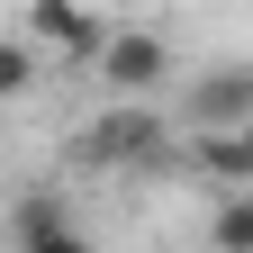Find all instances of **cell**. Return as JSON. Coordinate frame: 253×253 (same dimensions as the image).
Segmentation results:
<instances>
[{"label": "cell", "instance_id": "cell-8", "mask_svg": "<svg viewBox=\"0 0 253 253\" xmlns=\"http://www.w3.org/2000/svg\"><path fill=\"white\" fill-rule=\"evenodd\" d=\"M27 82H37V45H18V37H0V100H18Z\"/></svg>", "mask_w": 253, "mask_h": 253}, {"label": "cell", "instance_id": "cell-6", "mask_svg": "<svg viewBox=\"0 0 253 253\" xmlns=\"http://www.w3.org/2000/svg\"><path fill=\"white\" fill-rule=\"evenodd\" d=\"M9 226H18V253H27V244H45V235H63V208H54V190H27Z\"/></svg>", "mask_w": 253, "mask_h": 253}, {"label": "cell", "instance_id": "cell-7", "mask_svg": "<svg viewBox=\"0 0 253 253\" xmlns=\"http://www.w3.org/2000/svg\"><path fill=\"white\" fill-rule=\"evenodd\" d=\"M208 244H217V253H253V190H244V199H226V208H217V226H208Z\"/></svg>", "mask_w": 253, "mask_h": 253}, {"label": "cell", "instance_id": "cell-3", "mask_svg": "<svg viewBox=\"0 0 253 253\" xmlns=\"http://www.w3.org/2000/svg\"><path fill=\"white\" fill-rule=\"evenodd\" d=\"M190 126H199V136H235V126H253V63H217V73L190 82Z\"/></svg>", "mask_w": 253, "mask_h": 253}, {"label": "cell", "instance_id": "cell-5", "mask_svg": "<svg viewBox=\"0 0 253 253\" xmlns=\"http://www.w3.org/2000/svg\"><path fill=\"white\" fill-rule=\"evenodd\" d=\"M208 181H235V190H253V126H235V136H199V154H190Z\"/></svg>", "mask_w": 253, "mask_h": 253}, {"label": "cell", "instance_id": "cell-4", "mask_svg": "<svg viewBox=\"0 0 253 253\" xmlns=\"http://www.w3.org/2000/svg\"><path fill=\"white\" fill-rule=\"evenodd\" d=\"M27 37H37V45H54V54H82V63H100L109 27L90 18L82 0H27Z\"/></svg>", "mask_w": 253, "mask_h": 253}, {"label": "cell", "instance_id": "cell-9", "mask_svg": "<svg viewBox=\"0 0 253 253\" xmlns=\"http://www.w3.org/2000/svg\"><path fill=\"white\" fill-rule=\"evenodd\" d=\"M27 253H90V244H82L73 226H63V235H45V244H27Z\"/></svg>", "mask_w": 253, "mask_h": 253}, {"label": "cell", "instance_id": "cell-1", "mask_svg": "<svg viewBox=\"0 0 253 253\" xmlns=\"http://www.w3.org/2000/svg\"><path fill=\"white\" fill-rule=\"evenodd\" d=\"M73 154L90 172H109V163H154V154H163V118H154L145 100H118V109H100L73 136Z\"/></svg>", "mask_w": 253, "mask_h": 253}, {"label": "cell", "instance_id": "cell-2", "mask_svg": "<svg viewBox=\"0 0 253 253\" xmlns=\"http://www.w3.org/2000/svg\"><path fill=\"white\" fill-rule=\"evenodd\" d=\"M163 73H172V45L154 37V27H109V45H100V82L118 90V100H145Z\"/></svg>", "mask_w": 253, "mask_h": 253}]
</instances>
